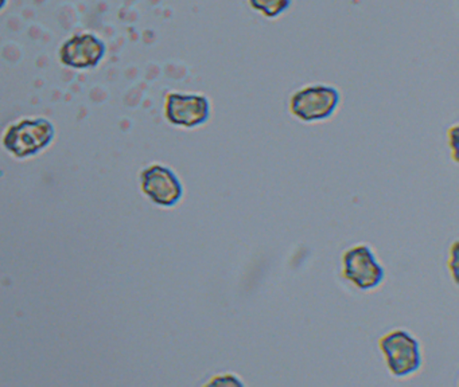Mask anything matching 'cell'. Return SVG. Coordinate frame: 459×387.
I'll list each match as a JSON object with an SVG mask.
<instances>
[{"label": "cell", "instance_id": "9c48e42d", "mask_svg": "<svg viewBox=\"0 0 459 387\" xmlns=\"http://www.w3.org/2000/svg\"><path fill=\"white\" fill-rule=\"evenodd\" d=\"M206 384H244L238 376L233 374H222V375H214Z\"/></svg>", "mask_w": 459, "mask_h": 387}, {"label": "cell", "instance_id": "8992f818", "mask_svg": "<svg viewBox=\"0 0 459 387\" xmlns=\"http://www.w3.org/2000/svg\"><path fill=\"white\" fill-rule=\"evenodd\" d=\"M141 177L142 190L158 206H176L184 195L181 180L169 167L160 164L147 167Z\"/></svg>", "mask_w": 459, "mask_h": 387}, {"label": "cell", "instance_id": "3957f363", "mask_svg": "<svg viewBox=\"0 0 459 387\" xmlns=\"http://www.w3.org/2000/svg\"><path fill=\"white\" fill-rule=\"evenodd\" d=\"M55 126L47 118H25L7 128L4 145L17 158H28L41 152L52 142Z\"/></svg>", "mask_w": 459, "mask_h": 387}, {"label": "cell", "instance_id": "52a82bcc", "mask_svg": "<svg viewBox=\"0 0 459 387\" xmlns=\"http://www.w3.org/2000/svg\"><path fill=\"white\" fill-rule=\"evenodd\" d=\"M106 54V45L93 34H79L64 42L60 59L65 66L74 69H91L98 66Z\"/></svg>", "mask_w": 459, "mask_h": 387}, {"label": "cell", "instance_id": "ba28073f", "mask_svg": "<svg viewBox=\"0 0 459 387\" xmlns=\"http://www.w3.org/2000/svg\"><path fill=\"white\" fill-rule=\"evenodd\" d=\"M292 0H247L249 7L268 19L279 18L291 7Z\"/></svg>", "mask_w": 459, "mask_h": 387}, {"label": "cell", "instance_id": "6da1fadb", "mask_svg": "<svg viewBox=\"0 0 459 387\" xmlns=\"http://www.w3.org/2000/svg\"><path fill=\"white\" fill-rule=\"evenodd\" d=\"M337 88L326 83H313L298 89L290 97L289 110L303 123H318L332 117L340 104Z\"/></svg>", "mask_w": 459, "mask_h": 387}, {"label": "cell", "instance_id": "7a4b0ae2", "mask_svg": "<svg viewBox=\"0 0 459 387\" xmlns=\"http://www.w3.org/2000/svg\"><path fill=\"white\" fill-rule=\"evenodd\" d=\"M378 347L392 375L404 378L420 368V344L408 331L402 328L389 331L381 336Z\"/></svg>", "mask_w": 459, "mask_h": 387}, {"label": "cell", "instance_id": "5b68a950", "mask_svg": "<svg viewBox=\"0 0 459 387\" xmlns=\"http://www.w3.org/2000/svg\"><path fill=\"white\" fill-rule=\"evenodd\" d=\"M211 101L205 94L178 93L166 96L165 116L169 123L182 128H197L211 117Z\"/></svg>", "mask_w": 459, "mask_h": 387}, {"label": "cell", "instance_id": "277c9868", "mask_svg": "<svg viewBox=\"0 0 459 387\" xmlns=\"http://www.w3.org/2000/svg\"><path fill=\"white\" fill-rule=\"evenodd\" d=\"M342 276L361 290L375 289L383 282L385 271L368 245L349 247L342 254Z\"/></svg>", "mask_w": 459, "mask_h": 387}, {"label": "cell", "instance_id": "30bf717a", "mask_svg": "<svg viewBox=\"0 0 459 387\" xmlns=\"http://www.w3.org/2000/svg\"><path fill=\"white\" fill-rule=\"evenodd\" d=\"M7 0H0V10H4L6 7Z\"/></svg>", "mask_w": 459, "mask_h": 387}]
</instances>
